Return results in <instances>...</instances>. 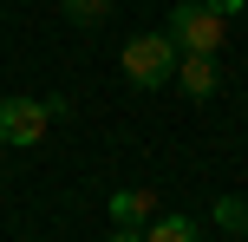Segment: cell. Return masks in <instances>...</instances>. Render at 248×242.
<instances>
[{
  "mask_svg": "<svg viewBox=\"0 0 248 242\" xmlns=\"http://www.w3.org/2000/svg\"><path fill=\"white\" fill-rule=\"evenodd\" d=\"M222 33H229V20L209 7V0H189V7L170 13V39H176L183 52H216V46H222Z\"/></svg>",
  "mask_w": 248,
  "mask_h": 242,
  "instance_id": "2",
  "label": "cell"
},
{
  "mask_svg": "<svg viewBox=\"0 0 248 242\" xmlns=\"http://www.w3.org/2000/svg\"><path fill=\"white\" fill-rule=\"evenodd\" d=\"M144 242H196V223H189V216H150V236Z\"/></svg>",
  "mask_w": 248,
  "mask_h": 242,
  "instance_id": "6",
  "label": "cell"
},
{
  "mask_svg": "<svg viewBox=\"0 0 248 242\" xmlns=\"http://www.w3.org/2000/svg\"><path fill=\"white\" fill-rule=\"evenodd\" d=\"M52 125V105L39 98H0V144H39Z\"/></svg>",
  "mask_w": 248,
  "mask_h": 242,
  "instance_id": "3",
  "label": "cell"
},
{
  "mask_svg": "<svg viewBox=\"0 0 248 242\" xmlns=\"http://www.w3.org/2000/svg\"><path fill=\"white\" fill-rule=\"evenodd\" d=\"M170 79L189 92V98H209V92H216V52H183Z\"/></svg>",
  "mask_w": 248,
  "mask_h": 242,
  "instance_id": "4",
  "label": "cell"
},
{
  "mask_svg": "<svg viewBox=\"0 0 248 242\" xmlns=\"http://www.w3.org/2000/svg\"><path fill=\"white\" fill-rule=\"evenodd\" d=\"M176 72V39L170 33H137L131 46H124V79H131V85H163V79Z\"/></svg>",
  "mask_w": 248,
  "mask_h": 242,
  "instance_id": "1",
  "label": "cell"
},
{
  "mask_svg": "<svg viewBox=\"0 0 248 242\" xmlns=\"http://www.w3.org/2000/svg\"><path fill=\"white\" fill-rule=\"evenodd\" d=\"M111 242H144V236H131V229H118V236H111Z\"/></svg>",
  "mask_w": 248,
  "mask_h": 242,
  "instance_id": "9",
  "label": "cell"
},
{
  "mask_svg": "<svg viewBox=\"0 0 248 242\" xmlns=\"http://www.w3.org/2000/svg\"><path fill=\"white\" fill-rule=\"evenodd\" d=\"M65 13H72V20H105L111 0H65Z\"/></svg>",
  "mask_w": 248,
  "mask_h": 242,
  "instance_id": "7",
  "label": "cell"
},
{
  "mask_svg": "<svg viewBox=\"0 0 248 242\" xmlns=\"http://www.w3.org/2000/svg\"><path fill=\"white\" fill-rule=\"evenodd\" d=\"M209 7H216V13H242L248 0H209Z\"/></svg>",
  "mask_w": 248,
  "mask_h": 242,
  "instance_id": "8",
  "label": "cell"
},
{
  "mask_svg": "<svg viewBox=\"0 0 248 242\" xmlns=\"http://www.w3.org/2000/svg\"><path fill=\"white\" fill-rule=\"evenodd\" d=\"M150 216H157V196L150 190H118L111 196V223L118 229H137V223H150Z\"/></svg>",
  "mask_w": 248,
  "mask_h": 242,
  "instance_id": "5",
  "label": "cell"
}]
</instances>
